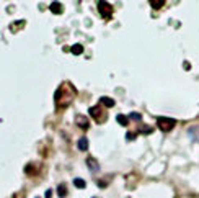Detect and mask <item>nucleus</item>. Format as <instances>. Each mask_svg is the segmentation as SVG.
Returning a JSON list of instances; mask_svg holds the SVG:
<instances>
[{"label":"nucleus","mask_w":199,"mask_h":198,"mask_svg":"<svg viewBox=\"0 0 199 198\" xmlns=\"http://www.w3.org/2000/svg\"><path fill=\"white\" fill-rule=\"evenodd\" d=\"M51 196H52V192H51V190H46V198H51Z\"/></svg>","instance_id":"nucleus-17"},{"label":"nucleus","mask_w":199,"mask_h":198,"mask_svg":"<svg viewBox=\"0 0 199 198\" xmlns=\"http://www.w3.org/2000/svg\"><path fill=\"white\" fill-rule=\"evenodd\" d=\"M98 12L101 13V17L105 18V20H110V18L113 17L114 8H113L111 3H108V2H100L98 3Z\"/></svg>","instance_id":"nucleus-4"},{"label":"nucleus","mask_w":199,"mask_h":198,"mask_svg":"<svg viewBox=\"0 0 199 198\" xmlns=\"http://www.w3.org/2000/svg\"><path fill=\"white\" fill-rule=\"evenodd\" d=\"M87 166H88V169H90L92 172H98V170H100V166H98L96 159H93V157H88V159H87Z\"/></svg>","instance_id":"nucleus-6"},{"label":"nucleus","mask_w":199,"mask_h":198,"mask_svg":"<svg viewBox=\"0 0 199 198\" xmlns=\"http://www.w3.org/2000/svg\"><path fill=\"white\" fill-rule=\"evenodd\" d=\"M75 95H77V88H75L70 82H64L54 93L56 108H57V110H65V108L74 102Z\"/></svg>","instance_id":"nucleus-1"},{"label":"nucleus","mask_w":199,"mask_h":198,"mask_svg":"<svg viewBox=\"0 0 199 198\" xmlns=\"http://www.w3.org/2000/svg\"><path fill=\"white\" fill-rule=\"evenodd\" d=\"M75 123H77L82 129H88V128H90V121H88V118H87V116H83V115H75Z\"/></svg>","instance_id":"nucleus-5"},{"label":"nucleus","mask_w":199,"mask_h":198,"mask_svg":"<svg viewBox=\"0 0 199 198\" xmlns=\"http://www.w3.org/2000/svg\"><path fill=\"white\" fill-rule=\"evenodd\" d=\"M129 118H131V120H136V121H140L142 120V116L139 115V113H131Z\"/></svg>","instance_id":"nucleus-16"},{"label":"nucleus","mask_w":199,"mask_h":198,"mask_svg":"<svg viewBox=\"0 0 199 198\" xmlns=\"http://www.w3.org/2000/svg\"><path fill=\"white\" fill-rule=\"evenodd\" d=\"M57 195H59L60 198L67 196V188H65V185H59V188H57Z\"/></svg>","instance_id":"nucleus-13"},{"label":"nucleus","mask_w":199,"mask_h":198,"mask_svg":"<svg viewBox=\"0 0 199 198\" xmlns=\"http://www.w3.org/2000/svg\"><path fill=\"white\" fill-rule=\"evenodd\" d=\"M95 198H96V196H95Z\"/></svg>","instance_id":"nucleus-18"},{"label":"nucleus","mask_w":199,"mask_h":198,"mask_svg":"<svg viewBox=\"0 0 199 198\" xmlns=\"http://www.w3.org/2000/svg\"><path fill=\"white\" fill-rule=\"evenodd\" d=\"M77 148H78V151H88V139L80 138L78 143H77Z\"/></svg>","instance_id":"nucleus-9"},{"label":"nucleus","mask_w":199,"mask_h":198,"mask_svg":"<svg viewBox=\"0 0 199 198\" xmlns=\"http://www.w3.org/2000/svg\"><path fill=\"white\" fill-rule=\"evenodd\" d=\"M88 113L95 118V121H96V123H103V121H106V118H108L106 111L101 108V105H100V106H92V108L88 110Z\"/></svg>","instance_id":"nucleus-3"},{"label":"nucleus","mask_w":199,"mask_h":198,"mask_svg":"<svg viewBox=\"0 0 199 198\" xmlns=\"http://www.w3.org/2000/svg\"><path fill=\"white\" fill-rule=\"evenodd\" d=\"M116 120H118V123H119L121 126H127V116H124V115H118Z\"/></svg>","instance_id":"nucleus-12"},{"label":"nucleus","mask_w":199,"mask_h":198,"mask_svg":"<svg viewBox=\"0 0 199 198\" xmlns=\"http://www.w3.org/2000/svg\"><path fill=\"white\" fill-rule=\"evenodd\" d=\"M21 26H25V21H23V20H20V21H16V23H13V25L10 26V30H12V31H16L18 28H21Z\"/></svg>","instance_id":"nucleus-15"},{"label":"nucleus","mask_w":199,"mask_h":198,"mask_svg":"<svg viewBox=\"0 0 199 198\" xmlns=\"http://www.w3.org/2000/svg\"><path fill=\"white\" fill-rule=\"evenodd\" d=\"M49 10L52 12V13H56V15H60V13H62V3H59V2H52L49 5Z\"/></svg>","instance_id":"nucleus-7"},{"label":"nucleus","mask_w":199,"mask_h":198,"mask_svg":"<svg viewBox=\"0 0 199 198\" xmlns=\"http://www.w3.org/2000/svg\"><path fill=\"white\" fill-rule=\"evenodd\" d=\"M70 53L75 54V56L82 54V53H83V46H82V44H74L72 48H70Z\"/></svg>","instance_id":"nucleus-10"},{"label":"nucleus","mask_w":199,"mask_h":198,"mask_svg":"<svg viewBox=\"0 0 199 198\" xmlns=\"http://www.w3.org/2000/svg\"><path fill=\"white\" fill-rule=\"evenodd\" d=\"M150 5H152L155 10H158V8H162L165 5V0H150Z\"/></svg>","instance_id":"nucleus-11"},{"label":"nucleus","mask_w":199,"mask_h":198,"mask_svg":"<svg viewBox=\"0 0 199 198\" xmlns=\"http://www.w3.org/2000/svg\"><path fill=\"white\" fill-rule=\"evenodd\" d=\"M100 105H105L106 108H111V106H114V100L110 97H101L100 98Z\"/></svg>","instance_id":"nucleus-8"},{"label":"nucleus","mask_w":199,"mask_h":198,"mask_svg":"<svg viewBox=\"0 0 199 198\" xmlns=\"http://www.w3.org/2000/svg\"><path fill=\"white\" fill-rule=\"evenodd\" d=\"M157 125H158L160 131H163V133H170V131L175 128V125H176V120H173V118L160 116V118H157Z\"/></svg>","instance_id":"nucleus-2"},{"label":"nucleus","mask_w":199,"mask_h":198,"mask_svg":"<svg viewBox=\"0 0 199 198\" xmlns=\"http://www.w3.org/2000/svg\"><path fill=\"white\" fill-rule=\"evenodd\" d=\"M74 185L77 187V188H85V185H87V183H85L83 178H75V180H74Z\"/></svg>","instance_id":"nucleus-14"}]
</instances>
